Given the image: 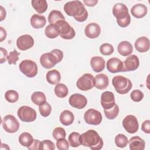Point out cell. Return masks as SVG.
<instances>
[{
	"mask_svg": "<svg viewBox=\"0 0 150 150\" xmlns=\"http://www.w3.org/2000/svg\"><path fill=\"white\" fill-rule=\"evenodd\" d=\"M63 9L68 16H73L78 22H84L88 18V12L83 4L80 1L67 2L64 5Z\"/></svg>",
	"mask_w": 150,
	"mask_h": 150,
	"instance_id": "cell-1",
	"label": "cell"
},
{
	"mask_svg": "<svg viewBox=\"0 0 150 150\" xmlns=\"http://www.w3.org/2000/svg\"><path fill=\"white\" fill-rule=\"evenodd\" d=\"M81 145L89 147L93 150H100L103 146V139L93 129H89L80 136Z\"/></svg>",
	"mask_w": 150,
	"mask_h": 150,
	"instance_id": "cell-2",
	"label": "cell"
},
{
	"mask_svg": "<svg viewBox=\"0 0 150 150\" xmlns=\"http://www.w3.org/2000/svg\"><path fill=\"white\" fill-rule=\"evenodd\" d=\"M112 14L117 19L118 26L121 28L128 26L131 22V16L127 6L122 3H117L112 8Z\"/></svg>",
	"mask_w": 150,
	"mask_h": 150,
	"instance_id": "cell-3",
	"label": "cell"
},
{
	"mask_svg": "<svg viewBox=\"0 0 150 150\" xmlns=\"http://www.w3.org/2000/svg\"><path fill=\"white\" fill-rule=\"evenodd\" d=\"M112 84L115 91L120 94H127L132 87L131 80L122 76L114 77L112 80Z\"/></svg>",
	"mask_w": 150,
	"mask_h": 150,
	"instance_id": "cell-4",
	"label": "cell"
},
{
	"mask_svg": "<svg viewBox=\"0 0 150 150\" xmlns=\"http://www.w3.org/2000/svg\"><path fill=\"white\" fill-rule=\"evenodd\" d=\"M20 71L26 77L32 78L38 74V68L36 63L31 60H24L19 65Z\"/></svg>",
	"mask_w": 150,
	"mask_h": 150,
	"instance_id": "cell-5",
	"label": "cell"
},
{
	"mask_svg": "<svg viewBox=\"0 0 150 150\" xmlns=\"http://www.w3.org/2000/svg\"><path fill=\"white\" fill-rule=\"evenodd\" d=\"M54 25L57 27L59 31V35L62 38L69 40L75 36V30L65 20L59 21Z\"/></svg>",
	"mask_w": 150,
	"mask_h": 150,
	"instance_id": "cell-6",
	"label": "cell"
},
{
	"mask_svg": "<svg viewBox=\"0 0 150 150\" xmlns=\"http://www.w3.org/2000/svg\"><path fill=\"white\" fill-rule=\"evenodd\" d=\"M17 115L21 121L26 122H33L36 118V111L27 105H23L19 108Z\"/></svg>",
	"mask_w": 150,
	"mask_h": 150,
	"instance_id": "cell-7",
	"label": "cell"
},
{
	"mask_svg": "<svg viewBox=\"0 0 150 150\" xmlns=\"http://www.w3.org/2000/svg\"><path fill=\"white\" fill-rule=\"evenodd\" d=\"M2 125L4 130L8 133H15L19 128V123L12 115H6L2 120Z\"/></svg>",
	"mask_w": 150,
	"mask_h": 150,
	"instance_id": "cell-8",
	"label": "cell"
},
{
	"mask_svg": "<svg viewBox=\"0 0 150 150\" xmlns=\"http://www.w3.org/2000/svg\"><path fill=\"white\" fill-rule=\"evenodd\" d=\"M95 85L94 77L91 74L85 73L80 77L76 82V86L81 91H87L91 89Z\"/></svg>",
	"mask_w": 150,
	"mask_h": 150,
	"instance_id": "cell-9",
	"label": "cell"
},
{
	"mask_svg": "<svg viewBox=\"0 0 150 150\" xmlns=\"http://www.w3.org/2000/svg\"><path fill=\"white\" fill-rule=\"evenodd\" d=\"M84 119L88 124L98 125L101 122L103 117L100 111L93 108H90L85 112Z\"/></svg>",
	"mask_w": 150,
	"mask_h": 150,
	"instance_id": "cell-10",
	"label": "cell"
},
{
	"mask_svg": "<svg viewBox=\"0 0 150 150\" xmlns=\"http://www.w3.org/2000/svg\"><path fill=\"white\" fill-rule=\"evenodd\" d=\"M40 63L43 67L49 69L59 63V60L54 53L50 52L43 54L40 57Z\"/></svg>",
	"mask_w": 150,
	"mask_h": 150,
	"instance_id": "cell-11",
	"label": "cell"
},
{
	"mask_svg": "<svg viewBox=\"0 0 150 150\" xmlns=\"http://www.w3.org/2000/svg\"><path fill=\"white\" fill-rule=\"evenodd\" d=\"M122 125L125 131L129 134L135 133L139 128L138 120L133 115L126 116L122 121Z\"/></svg>",
	"mask_w": 150,
	"mask_h": 150,
	"instance_id": "cell-12",
	"label": "cell"
},
{
	"mask_svg": "<svg viewBox=\"0 0 150 150\" xmlns=\"http://www.w3.org/2000/svg\"><path fill=\"white\" fill-rule=\"evenodd\" d=\"M122 71H131L137 70L139 65L138 57L135 54L129 55L124 61Z\"/></svg>",
	"mask_w": 150,
	"mask_h": 150,
	"instance_id": "cell-13",
	"label": "cell"
},
{
	"mask_svg": "<svg viewBox=\"0 0 150 150\" xmlns=\"http://www.w3.org/2000/svg\"><path fill=\"white\" fill-rule=\"evenodd\" d=\"M69 103L70 105L74 108L83 109L86 106L87 104V100L84 96L79 93H76L72 94L70 97Z\"/></svg>",
	"mask_w": 150,
	"mask_h": 150,
	"instance_id": "cell-14",
	"label": "cell"
},
{
	"mask_svg": "<svg viewBox=\"0 0 150 150\" xmlns=\"http://www.w3.org/2000/svg\"><path fill=\"white\" fill-rule=\"evenodd\" d=\"M34 40L29 35H23L19 36L16 40V46L21 50H26L33 47Z\"/></svg>",
	"mask_w": 150,
	"mask_h": 150,
	"instance_id": "cell-15",
	"label": "cell"
},
{
	"mask_svg": "<svg viewBox=\"0 0 150 150\" xmlns=\"http://www.w3.org/2000/svg\"><path fill=\"white\" fill-rule=\"evenodd\" d=\"M100 102L104 110L111 108L115 104L114 93L109 91L103 92L101 96Z\"/></svg>",
	"mask_w": 150,
	"mask_h": 150,
	"instance_id": "cell-16",
	"label": "cell"
},
{
	"mask_svg": "<svg viewBox=\"0 0 150 150\" xmlns=\"http://www.w3.org/2000/svg\"><path fill=\"white\" fill-rule=\"evenodd\" d=\"M123 63L117 57H112L107 62V70L112 73L121 72L122 70Z\"/></svg>",
	"mask_w": 150,
	"mask_h": 150,
	"instance_id": "cell-17",
	"label": "cell"
},
{
	"mask_svg": "<svg viewBox=\"0 0 150 150\" xmlns=\"http://www.w3.org/2000/svg\"><path fill=\"white\" fill-rule=\"evenodd\" d=\"M84 33L86 36L90 39L97 38L101 33L100 26L96 23H90L86 26Z\"/></svg>",
	"mask_w": 150,
	"mask_h": 150,
	"instance_id": "cell-18",
	"label": "cell"
},
{
	"mask_svg": "<svg viewBox=\"0 0 150 150\" xmlns=\"http://www.w3.org/2000/svg\"><path fill=\"white\" fill-rule=\"evenodd\" d=\"M136 50L141 53L146 52L149 50L150 47L149 40L145 36H142L138 38L134 43Z\"/></svg>",
	"mask_w": 150,
	"mask_h": 150,
	"instance_id": "cell-19",
	"label": "cell"
},
{
	"mask_svg": "<svg viewBox=\"0 0 150 150\" xmlns=\"http://www.w3.org/2000/svg\"><path fill=\"white\" fill-rule=\"evenodd\" d=\"M148 12L146 6L142 4H137L134 5L131 9L132 15L138 19L144 17Z\"/></svg>",
	"mask_w": 150,
	"mask_h": 150,
	"instance_id": "cell-20",
	"label": "cell"
},
{
	"mask_svg": "<svg viewBox=\"0 0 150 150\" xmlns=\"http://www.w3.org/2000/svg\"><path fill=\"white\" fill-rule=\"evenodd\" d=\"M105 62L100 56H94L90 60V65L92 69L97 73L102 71L105 68Z\"/></svg>",
	"mask_w": 150,
	"mask_h": 150,
	"instance_id": "cell-21",
	"label": "cell"
},
{
	"mask_svg": "<svg viewBox=\"0 0 150 150\" xmlns=\"http://www.w3.org/2000/svg\"><path fill=\"white\" fill-rule=\"evenodd\" d=\"M131 150H144L145 146V141L138 136H135L128 141Z\"/></svg>",
	"mask_w": 150,
	"mask_h": 150,
	"instance_id": "cell-22",
	"label": "cell"
},
{
	"mask_svg": "<svg viewBox=\"0 0 150 150\" xmlns=\"http://www.w3.org/2000/svg\"><path fill=\"white\" fill-rule=\"evenodd\" d=\"M95 85L96 87L98 90L105 89L109 83L108 78L107 75L103 73H100L96 76L94 77Z\"/></svg>",
	"mask_w": 150,
	"mask_h": 150,
	"instance_id": "cell-23",
	"label": "cell"
},
{
	"mask_svg": "<svg viewBox=\"0 0 150 150\" xmlns=\"http://www.w3.org/2000/svg\"><path fill=\"white\" fill-rule=\"evenodd\" d=\"M31 26L35 29H40L45 26L46 23V18L43 15L33 14L30 19Z\"/></svg>",
	"mask_w": 150,
	"mask_h": 150,
	"instance_id": "cell-24",
	"label": "cell"
},
{
	"mask_svg": "<svg viewBox=\"0 0 150 150\" xmlns=\"http://www.w3.org/2000/svg\"><path fill=\"white\" fill-rule=\"evenodd\" d=\"M117 50L118 53L122 56H127L132 53L133 46L128 41H122L118 44Z\"/></svg>",
	"mask_w": 150,
	"mask_h": 150,
	"instance_id": "cell-25",
	"label": "cell"
},
{
	"mask_svg": "<svg viewBox=\"0 0 150 150\" xmlns=\"http://www.w3.org/2000/svg\"><path fill=\"white\" fill-rule=\"evenodd\" d=\"M74 120V116L73 114L69 110L63 111L59 117V120L60 122L65 126L71 125Z\"/></svg>",
	"mask_w": 150,
	"mask_h": 150,
	"instance_id": "cell-26",
	"label": "cell"
},
{
	"mask_svg": "<svg viewBox=\"0 0 150 150\" xmlns=\"http://www.w3.org/2000/svg\"><path fill=\"white\" fill-rule=\"evenodd\" d=\"M46 80L47 82L51 84H57L61 79V76L60 72L56 70L53 69L52 70H49L46 76Z\"/></svg>",
	"mask_w": 150,
	"mask_h": 150,
	"instance_id": "cell-27",
	"label": "cell"
},
{
	"mask_svg": "<svg viewBox=\"0 0 150 150\" xmlns=\"http://www.w3.org/2000/svg\"><path fill=\"white\" fill-rule=\"evenodd\" d=\"M32 6L39 13H44L47 9V3L46 0H32Z\"/></svg>",
	"mask_w": 150,
	"mask_h": 150,
	"instance_id": "cell-28",
	"label": "cell"
},
{
	"mask_svg": "<svg viewBox=\"0 0 150 150\" xmlns=\"http://www.w3.org/2000/svg\"><path fill=\"white\" fill-rule=\"evenodd\" d=\"M45 34L49 39H54L59 35V31L56 25L49 24L45 29Z\"/></svg>",
	"mask_w": 150,
	"mask_h": 150,
	"instance_id": "cell-29",
	"label": "cell"
},
{
	"mask_svg": "<svg viewBox=\"0 0 150 150\" xmlns=\"http://www.w3.org/2000/svg\"><path fill=\"white\" fill-rule=\"evenodd\" d=\"M31 100L35 104L41 105L46 102V97L43 92L36 91L31 95Z\"/></svg>",
	"mask_w": 150,
	"mask_h": 150,
	"instance_id": "cell-30",
	"label": "cell"
},
{
	"mask_svg": "<svg viewBox=\"0 0 150 150\" xmlns=\"http://www.w3.org/2000/svg\"><path fill=\"white\" fill-rule=\"evenodd\" d=\"M62 13L57 10L52 11L48 16V22L50 24H56L58 21L65 20Z\"/></svg>",
	"mask_w": 150,
	"mask_h": 150,
	"instance_id": "cell-31",
	"label": "cell"
},
{
	"mask_svg": "<svg viewBox=\"0 0 150 150\" xmlns=\"http://www.w3.org/2000/svg\"><path fill=\"white\" fill-rule=\"evenodd\" d=\"M33 140L34 139L32 135L26 132L22 133L19 137V142L21 145L27 148L31 145Z\"/></svg>",
	"mask_w": 150,
	"mask_h": 150,
	"instance_id": "cell-32",
	"label": "cell"
},
{
	"mask_svg": "<svg viewBox=\"0 0 150 150\" xmlns=\"http://www.w3.org/2000/svg\"><path fill=\"white\" fill-rule=\"evenodd\" d=\"M54 91L55 94L59 98H64L68 94V88L63 83H58L54 87Z\"/></svg>",
	"mask_w": 150,
	"mask_h": 150,
	"instance_id": "cell-33",
	"label": "cell"
},
{
	"mask_svg": "<svg viewBox=\"0 0 150 150\" xmlns=\"http://www.w3.org/2000/svg\"><path fill=\"white\" fill-rule=\"evenodd\" d=\"M104 112L105 117L108 120H114L118 115L119 107L117 104H115L110 109L104 110Z\"/></svg>",
	"mask_w": 150,
	"mask_h": 150,
	"instance_id": "cell-34",
	"label": "cell"
},
{
	"mask_svg": "<svg viewBox=\"0 0 150 150\" xmlns=\"http://www.w3.org/2000/svg\"><path fill=\"white\" fill-rule=\"evenodd\" d=\"M80 134L77 132H71L68 138L69 144L72 147H78L81 145L80 141Z\"/></svg>",
	"mask_w": 150,
	"mask_h": 150,
	"instance_id": "cell-35",
	"label": "cell"
},
{
	"mask_svg": "<svg viewBox=\"0 0 150 150\" xmlns=\"http://www.w3.org/2000/svg\"><path fill=\"white\" fill-rule=\"evenodd\" d=\"M114 141L115 145L118 147L121 148L125 147L128 143V139L127 137L124 134H119L117 135L115 137Z\"/></svg>",
	"mask_w": 150,
	"mask_h": 150,
	"instance_id": "cell-36",
	"label": "cell"
},
{
	"mask_svg": "<svg viewBox=\"0 0 150 150\" xmlns=\"http://www.w3.org/2000/svg\"><path fill=\"white\" fill-rule=\"evenodd\" d=\"M5 98L11 103L16 102L19 98V94L17 91L13 90H8L5 94Z\"/></svg>",
	"mask_w": 150,
	"mask_h": 150,
	"instance_id": "cell-37",
	"label": "cell"
},
{
	"mask_svg": "<svg viewBox=\"0 0 150 150\" xmlns=\"http://www.w3.org/2000/svg\"><path fill=\"white\" fill-rule=\"evenodd\" d=\"M114 47L110 43H103L100 47V53L104 56H108L114 52Z\"/></svg>",
	"mask_w": 150,
	"mask_h": 150,
	"instance_id": "cell-38",
	"label": "cell"
},
{
	"mask_svg": "<svg viewBox=\"0 0 150 150\" xmlns=\"http://www.w3.org/2000/svg\"><path fill=\"white\" fill-rule=\"evenodd\" d=\"M39 110L42 116L46 117L50 114L52 111V107L51 105L47 102H46L43 104L39 105Z\"/></svg>",
	"mask_w": 150,
	"mask_h": 150,
	"instance_id": "cell-39",
	"label": "cell"
},
{
	"mask_svg": "<svg viewBox=\"0 0 150 150\" xmlns=\"http://www.w3.org/2000/svg\"><path fill=\"white\" fill-rule=\"evenodd\" d=\"M66 131L64 128L62 127L55 128L52 132V135L56 140H58L61 138H64L66 137Z\"/></svg>",
	"mask_w": 150,
	"mask_h": 150,
	"instance_id": "cell-40",
	"label": "cell"
},
{
	"mask_svg": "<svg viewBox=\"0 0 150 150\" xmlns=\"http://www.w3.org/2000/svg\"><path fill=\"white\" fill-rule=\"evenodd\" d=\"M20 53H18L15 49L13 51H12L7 56V60L9 64H16L17 61L19 59V56Z\"/></svg>",
	"mask_w": 150,
	"mask_h": 150,
	"instance_id": "cell-41",
	"label": "cell"
},
{
	"mask_svg": "<svg viewBox=\"0 0 150 150\" xmlns=\"http://www.w3.org/2000/svg\"><path fill=\"white\" fill-rule=\"evenodd\" d=\"M130 97L133 101L139 102L144 98V94L139 90H134L131 92Z\"/></svg>",
	"mask_w": 150,
	"mask_h": 150,
	"instance_id": "cell-42",
	"label": "cell"
},
{
	"mask_svg": "<svg viewBox=\"0 0 150 150\" xmlns=\"http://www.w3.org/2000/svg\"><path fill=\"white\" fill-rule=\"evenodd\" d=\"M54 149H55L54 144L50 140L45 139L40 142V149L54 150Z\"/></svg>",
	"mask_w": 150,
	"mask_h": 150,
	"instance_id": "cell-43",
	"label": "cell"
},
{
	"mask_svg": "<svg viewBox=\"0 0 150 150\" xmlns=\"http://www.w3.org/2000/svg\"><path fill=\"white\" fill-rule=\"evenodd\" d=\"M56 146L59 150H67L69 148L68 141L64 138L57 140Z\"/></svg>",
	"mask_w": 150,
	"mask_h": 150,
	"instance_id": "cell-44",
	"label": "cell"
},
{
	"mask_svg": "<svg viewBox=\"0 0 150 150\" xmlns=\"http://www.w3.org/2000/svg\"><path fill=\"white\" fill-rule=\"evenodd\" d=\"M141 129L145 133H150V121L147 120L144 121L141 125Z\"/></svg>",
	"mask_w": 150,
	"mask_h": 150,
	"instance_id": "cell-45",
	"label": "cell"
},
{
	"mask_svg": "<svg viewBox=\"0 0 150 150\" xmlns=\"http://www.w3.org/2000/svg\"><path fill=\"white\" fill-rule=\"evenodd\" d=\"M41 141H40L38 139H34L33 142L28 147V149L29 150H39L40 149V144Z\"/></svg>",
	"mask_w": 150,
	"mask_h": 150,
	"instance_id": "cell-46",
	"label": "cell"
},
{
	"mask_svg": "<svg viewBox=\"0 0 150 150\" xmlns=\"http://www.w3.org/2000/svg\"><path fill=\"white\" fill-rule=\"evenodd\" d=\"M0 50H1L0 63H3L5 62L6 60L7 59L6 58H7V56H8V52L5 49H4L3 47H1Z\"/></svg>",
	"mask_w": 150,
	"mask_h": 150,
	"instance_id": "cell-47",
	"label": "cell"
},
{
	"mask_svg": "<svg viewBox=\"0 0 150 150\" xmlns=\"http://www.w3.org/2000/svg\"><path fill=\"white\" fill-rule=\"evenodd\" d=\"M0 42H2L6 37V31L2 26L0 27Z\"/></svg>",
	"mask_w": 150,
	"mask_h": 150,
	"instance_id": "cell-48",
	"label": "cell"
},
{
	"mask_svg": "<svg viewBox=\"0 0 150 150\" xmlns=\"http://www.w3.org/2000/svg\"><path fill=\"white\" fill-rule=\"evenodd\" d=\"M84 3L86 5L88 6H95L97 2V0H84Z\"/></svg>",
	"mask_w": 150,
	"mask_h": 150,
	"instance_id": "cell-49",
	"label": "cell"
},
{
	"mask_svg": "<svg viewBox=\"0 0 150 150\" xmlns=\"http://www.w3.org/2000/svg\"><path fill=\"white\" fill-rule=\"evenodd\" d=\"M0 8H1V19H0V21H2L5 18L6 13L5 9L2 6H1Z\"/></svg>",
	"mask_w": 150,
	"mask_h": 150,
	"instance_id": "cell-50",
	"label": "cell"
}]
</instances>
